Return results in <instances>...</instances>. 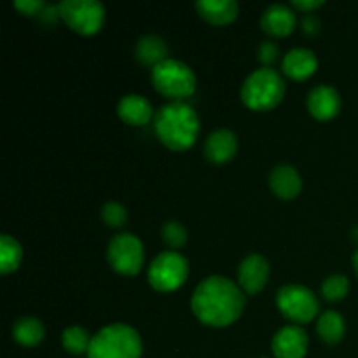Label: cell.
Listing matches in <instances>:
<instances>
[{
  "label": "cell",
  "mask_w": 358,
  "mask_h": 358,
  "mask_svg": "<svg viewBox=\"0 0 358 358\" xmlns=\"http://www.w3.org/2000/svg\"><path fill=\"white\" fill-rule=\"evenodd\" d=\"M191 308L196 318L205 325L227 327L243 313V290L226 276H210L196 287Z\"/></svg>",
  "instance_id": "cell-1"
},
{
  "label": "cell",
  "mask_w": 358,
  "mask_h": 358,
  "mask_svg": "<svg viewBox=\"0 0 358 358\" xmlns=\"http://www.w3.org/2000/svg\"><path fill=\"white\" fill-rule=\"evenodd\" d=\"M156 135L168 149L185 150L194 143L199 133V117L191 105L171 101L154 115Z\"/></svg>",
  "instance_id": "cell-2"
},
{
  "label": "cell",
  "mask_w": 358,
  "mask_h": 358,
  "mask_svg": "<svg viewBox=\"0 0 358 358\" xmlns=\"http://www.w3.org/2000/svg\"><path fill=\"white\" fill-rule=\"evenodd\" d=\"M142 339L133 327L112 324L101 329L91 339L87 358H140Z\"/></svg>",
  "instance_id": "cell-3"
},
{
  "label": "cell",
  "mask_w": 358,
  "mask_h": 358,
  "mask_svg": "<svg viewBox=\"0 0 358 358\" xmlns=\"http://www.w3.org/2000/svg\"><path fill=\"white\" fill-rule=\"evenodd\" d=\"M285 83L276 70L264 66L245 79L241 86V100L252 110H269L282 101Z\"/></svg>",
  "instance_id": "cell-4"
},
{
  "label": "cell",
  "mask_w": 358,
  "mask_h": 358,
  "mask_svg": "<svg viewBox=\"0 0 358 358\" xmlns=\"http://www.w3.org/2000/svg\"><path fill=\"white\" fill-rule=\"evenodd\" d=\"M152 84L161 94L173 100L191 96L196 90V76L180 59L168 58L152 69Z\"/></svg>",
  "instance_id": "cell-5"
},
{
  "label": "cell",
  "mask_w": 358,
  "mask_h": 358,
  "mask_svg": "<svg viewBox=\"0 0 358 358\" xmlns=\"http://www.w3.org/2000/svg\"><path fill=\"white\" fill-rule=\"evenodd\" d=\"M58 14L73 31L83 35L96 34L105 20L103 3L98 0H63Z\"/></svg>",
  "instance_id": "cell-6"
},
{
  "label": "cell",
  "mask_w": 358,
  "mask_h": 358,
  "mask_svg": "<svg viewBox=\"0 0 358 358\" xmlns=\"http://www.w3.org/2000/svg\"><path fill=\"white\" fill-rule=\"evenodd\" d=\"M187 275V259L177 252H161L149 268V283L159 292H171L184 285Z\"/></svg>",
  "instance_id": "cell-7"
},
{
  "label": "cell",
  "mask_w": 358,
  "mask_h": 358,
  "mask_svg": "<svg viewBox=\"0 0 358 358\" xmlns=\"http://www.w3.org/2000/svg\"><path fill=\"white\" fill-rule=\"evenodd\" d=\"M276 306L282 315L296 324H308L318 313V299L310 289L301 285H285L276 294Z\"/></svg>",
  "instance_id": "cell-8"
},
{
  "label": "cell",
  "mask_w": 358,
  "mask_h": 358,
  "mask_svg": "<svg viewBox=\"0 0 358 358\" xmlns=\"http://www.w3.org/2000/svg\"><path fill=\"white\" fill-rule=\"evenodd\" d=\"M107 259L112 269L126 276H135L143 264V245L131 233H121L108 243Z\"/></svg>",
  "instance_id": "cell-9"
},
{
  "label": "cell",
  "mask_w": 358,
  "mask_h": 358,
  "mask_svg": "<svg viewBox=\"0 0 358 358\" xmlns=\"http://www.w3.org/2000/svg\"><path fill=\"white\" fill-rule=\"evenodd\" d=\"M269 278V264L262 255L252 254L245 259L238 268V283L240 289L245 294H255L261 292L264 285L268 283Z\"/></svg>",
  "instance_id": "cell-10"
},
{
  "label": "cell",
  "mask_w": 358,
  "mask_h": 358,
  "mask_svg": "<svg viewBox=\"0 0 358 358\" xmlns=\"http://www.w3.org/2000/svg\"><path fill=\"white\" fill-rule=\"evenodd\" d=\"M271 346L276 358H304L308 352V336L297 325H287L276 332Z\"/></svg>",
  "instance_id": "cell-11"
},
{
  "label": "cell",
  "mask_w": 358,
  "mask_h": 358,
  "mask_svg": "<svg viewBox=\"0 0 358 358\" xmlns=\"http://www.w3.org/2000/svg\"><path fill=\"white\" fill-rule=\"evenodd\" d=\"M341 107V98L339 93L332 86L327 84H320V86L313 87L308 96V108H310L311 115L320 121H327L332 119L339 112Z\"/></svg>",
  "instance_id": "cell-12"
},
{
  "label": "cell",
  "mask_w": 358,
  "mask_h": 358,
  "mask_svg": "<svg viewBox=\"0 0 358 358\" xmlns=\"http://www.w3.org/2000/svg\"><path fill=\"white\" fill-rule=\"evenodd\" d=\"M318 66V59L313 51L306 48H296L290 49L285 56H283L282 69L285 76H289L294 80H304L315 73Z\"/></svg>",
  "instance_id": "cell-13"
},
{
  "label": "cell",
  "mask_w": 358,
  "mask_h": 358,
  "mask_svg": "<svg viewBox=\"0 0 358 358\" xmlns=\"http://www.w3.org/2000/svg\"><path fill=\"white\" fill-rule=\"evenodd\" d=\"M261 24L266 34L275 35V37H285V35L292 34L294 27H296V14L283 3H273L262 13Z\"/></svg>",
  "instance_id": "cell-14"
},
{
  "label": "cell",
  "mask_w": 358,
  "mask_h": 358,
  "mask_svg": "<svg viewBox=\"0 0 358 358\" xmlns=\"http://www.w3.org/2000/svg\"><path fill=\"white\" fill-rule=\"evenodd\" d=\"M269 185L278 198L294 199L296 196H299L301 189H303V180L294 166L278 164L273 168L271 175H269Z\"/></svg>",
  "instance_id": "cell-15"
},
{
  "label": "cell",
  "mask_w": 358,
  "mask_h": 358,
  "mask_svg": "<svg viewBox=\"0 0 358 358\" xmlns=\"http://www.w3.org/2000/svg\"><path fill=\"white\" fill-rule=\"evenodd\" d=\"M236 149L238 138L229 129H217L205 142V156L217 164L227 163L236 154Z\"/></svg>",
  "instance_id": "cell-16"
},
{
  "label": "cell",
  "mask_w": 358,
  "mask_h": 358,
  "mask_svg": "<svg viewBox=\"0 0 358 358\" xmlns=\"http://www.w3.org/2000/svg\"><path fill=\"white\" fill-rule=\"evenodd\" d=\"M119 117L131 126H142L152 119L154 110L150 101L140 94H126L117 105Z\"/></svg>",
  "instance_id": "cell-17"
},
{
  "label": "cell",
  "mask_w": 358,
  "mask_h": 358,
  "mask_svg": "<svg viewBox=\"0 0 358 358\" xmlns=\"http://www.w3.org/2000/svg\"><path fill=\"white\" fill-rule=\"evenodd\" d=\"M196 10L212 24H227L236 20L240 6L234 0H199Z\"/></svg>",
  "instance_id": "cell-18"
},
{
  "label": "cell",
  "mask_w": 358,
  "mask_h": 358,
  "mask_svg": "<svg viewBox=\"0 0 358 358\" xmlns=\"http://www.w3.org/2000/svg\"><path fill=\"white\" fill-rule=\"evenodd\" d=\"M135 55L138 62H142L143 65L156 66L159 65L161 62L168 59V45L166 42L163 41L157 35H145V37L140 38L136 42Z\"/></svg>",
  "instance_id": "cell-19"
},
{
  "label": "cell",
  "mask_w": 358,
  "mask_h": 358,
  "mask_svg": "<svg viewBox=\"0 0 358 358\" xmlns=\"http://www.w3.org/2000/svg\"><path fill=\"white\" fill-rule=\"evenodd\" d=\"M13 336L20 345L23 346H37L44 339L45 329L38 318L23 317L14 324Z\"/></svg>",
  "instance_id": "cell-20"
},
{
  "label": "cell",
  "mask_w": 358,
  "mask_h": 358,
  "mask_svg": "<svg viewBox=\"0 0 358 358\" xmlns=\"http://www.w3.org/2000/svg\"><path fill=\"white\" fill-rule=\"evenodd\" d=\"M317 331L318 336H320L325 343L336 345V343L341 341L343 336H345V318L339 313H336V311H325V313H322V317L318 318Z\"/></svg>",
  "instance_id": "cell-21"
},
{
  "label": "cell",
  "mask_w": 358,
  "mask_h": 358,
  "mask_svg": "<svg viewBox=\"0 0 358 358\" xmlns=\"http://www.w3.org/2000/svg\"><path fill=\"white\" fill-rule=\"evenodd\" d=\"M21 259H23V250L16 238L2 234L0 236V271L3 275L16 271L20 268Z\"/></svg>",
  "instance_id": "cell-22"
},
{
  "label": "cell",
  "mask_w": 358,
  "mask_h": 358,
  "mask_svg": "<svg viewBox=\"0 0 358 358\" xmlns=\"http://www.w3.org/2000/svg\"><path fill=\"white\" fill-rule=\"evenodd\" d=\"M91 339L90 334H87L86 329L83 327H69L65 329V332H63L62 336V343H63V348L66 350V352L70 353H76V355H79V353H87V350H90V345H91Z\"/></svg>",
  "instance_id": "cell-23"
},
{
  "label": "cell",
  "mask_w": 358,
  "mask_h": 358,
  "mask_svg": "<svg viewBox=\"0 0 358 358\" xmlns=\"http://www.w3.org/2000/svg\"><path fill=\"white\" fill-rule=\"evenodd\" d=\"M350 290V282L346 276L343 275H332L322 283V296L327 301L334 303V301H341L346 297Z\"/></svg>",
  "instance_id": "cell-24"
},
{
  "label": "cell",
  "mask_w": 358,
  "mask_h": 358,
  "mask_svg": "<svg viewBox=\"0 0 358 358\" xmlns=\"http://www.w3.org/2000/svg\"><path fill=\"white\" fill-rule=\"evenodd\" d=\"M101 219L105 220V224L110 227H121L122 224L128 220V212L122 205L115 201H108L107 205L101 208Z\"/></svg>",
  "instance_id": "cell-25"
},
{
  "label": "cell",
  "mask_w": 358,
  "mask_h": 358,
  "mask_svg": "<svg viewBox=\"0 0 358 358\" xmlns=\"http://www.w3.org/2000/svg\"><path fill=\"white\" fill-rule=\"evenodd\" d=\"M163 240L170 247L178 248L182 245H185V241H187V231H185V227L180 222L170 220V222H166L163 226Z\"/></svg>",
  "instance_id": "cell-26"
},
{
  "label": "cell",
  "mask_w": 358,
  "mask_h": 358,
  "mask_svg": "<svg viewBox=\"0 0 358 358\" xmlns=\"http://www.w3.org/2000/svg\"><path fill=\"white\" fill-rule=\"evenodd\" d=\"M14 7L17 10H21L23 14H30V16H35L41 10L45 9L44 0H16L14 2Z\"/></svg>",
  "instance_id": "cell-27"
},
{
  "label": "cell",
  "mask_w": 358,
  "mask_h": 358,
  "mask_svg": "<svg viewBox=\"0 0 358 358\" xmlns=\"http://www.w3.org/2000/svg\"><path fill=\"white\" fill-rule=\"evenodd\" d=\"M276 56H278V48H276V44H273V42H262V44L259 45V59H261L262 63L269 65V63L275 62Z\"/></svg>",
  "instance_id": "cell-28"
},
{
  "label": "cell",
  "mask_w": 358,
  "mask_h": 358,
  "mask_svg": "<svg viewBox=\"0 0 358 358\" xmlns=\"http://www.w3.org/2000/svg\"><path fill=\"white\" fill-rule=\"evenodd\" d=\"M292 6L301 10H308V14H310V10H315L317 7L324 6V0H292Z\"/></svg>",
  "instance_id": "cell-29"
},
{
  "label": "cell",
  "mask_w": 358,
  "mask_h": 358,
  "mask_svg": "<svg viewBox=\"0 0 358 358\" xmlns=\"http://www.w3.org/2000/svg\"><path fill=\"white\" fill-rule=\"evenodd\" d=\"M303 28L306 34H317L318 28H320V23H318V20L313 14H306L303 20Z\"/></svg>",
  "instance_id": "cell-30"
},
{
  "label": "cell",
  "mask_w": 358,
  "mask_h": 358,
  "mask_svg": "<svg viewBox=\"0 0 358 358\" xmlns=\"http://www.w3.org/2000/svg\"><path fill=\"white\" fill-rule=\"evenodd\" d=\"M353 268H355V273L358 276V250L355 252V255H353Z\"/></svg>",
  "instance_id": "cell-31"
}]
</instances>
